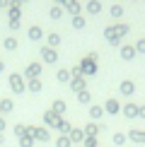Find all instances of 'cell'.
<instances>
[{"label":"cell","instance_id":"6da1fadb","mask_svg":"<svg viewBox=\"0 0 145 147\" xmlns=\"http://www.w3.org/2000/svg\"><path fill=\"white\" fill-rule=\"evenodd\" d=\"M10 84H12V89H15V92H24V82H22L20 75H12L10 77Z\"/></svg>","mask_w":145,"mask_h":147},{"label":"cell","instance_id":"7a4b0ae2","mask_svg":"<svg viewBox=\"0 0 145 147\" xmlns=\"http://www.w3.org/2000/svg\"><path fill=\"white\" fill-rule=\"evenodd\" d=\"M80 72H85V75H92V72H94V63H92V58H89V60H85V63H82Z\"/></svg>","mask_w":145,"mask_h":147},{"label":"cell","instance_id":"3957f363","mask_svg":"<svg viewBox=\"0 0 145 147\" xmlns=\"http://www.w3.org/2000/svg\"><path fill=\"white\" fill-rule=\"evenodd\" d=\"M44 60H48V63H53V60H56V53H53L51 48H46V51H44Z\"/></svg>","mask_w":145,"mask_h":147},{"label":"cell","instance_id":"277c9868","mask_svg":"<svg viewBox=\"0 0 145 147\" xmlns=\"http://www.w3.org/2000/svg\"><path fill=\"white\" fill-rule=\"evenodd\" d=\"M39 70H41L39 65H29V68H27V75H29V77H36V75H39Z\"/></svg>","mask_w":145,"mask_h":147},{"label":"cell","instance_id":"5b68a950","mask_svg":"<svg viewBox=\"0 0 145 147\" xmlns=\"http://www.w3.org/2000/svg\"><path fill=\"white\" fill-rule=\"evenodd\" d=\"M29 89H32V92H39V89H41V82H39V80H32V84H29Z\"/></svg>","mask_w":145,"mask_h":147},{"label":"cell","instance_id":"8992f818","mask_svg":"<svg viewBox=\"0 0 145 147\" xmlns=\"http://www.w3.org/2000/svg\"><path fill=\"white\" fill-rule=\"evenodd\" d=\"M56 145H58V147H70V138H60Z\"/></svg>","mask_w":145,"mask_h":147},{"label":"cell","instance_id":"52a82bcc","mask_svg":"<svg viewBox=\"0 0 145 147\" xmlns=\"http://www.w3.org/2000/svg\"><path fill=\"white\" fill-rule=\"evenodd\" d=\"M116 109H119L116 101H109V104H106V111H109V113H116Z\"/></svg>","mask_w":145,"mask_h":147},{"label":"cell","instance_id":"ba28073f","mask_svg":"<svg viewBox=\"0 0 145 147\" xmlns=\"http://www.w3.org/2000/svg\"><path fill=\"white\" fill-rule=\"evenodd\" d=\"M82 87H85V82H82V80H80V77H77V80H75V82H72V89H77V92H80Z\"/></svg>","mask_w":145,"mask_h":147},{"label":"cell","instance_id":"9c48e42d","mask_svg":"<svg viewBox=\"0 0 145 147\" xmlns=\"http://www.w3.org/2000/svg\"><path fill=\"white\" fill-rule=\"evenodd\" d=\"M53 109H56V113H63L65 111V104L63 101H56V106H53Z\"/></svg>","mask_w":145,"mask_h":147},{"label":"cell","instance_id":"30bf717a","mask_svg":"<svg viewBox=\"0 0 145 147\" xmlns=\"http://www.w3.org/2000/svg\"><path fill=\"white\" fill-rule=\"evenodd\" d=\"M70 140H75V142H77V140H82V133L80 130H72L70 133Z\"/></svg>","mask_w":145,"mask_h":147},{"label":"cell","instance_id":"8fae6325","mask_svg":"<svg viewBox=\"0 0 145 147\" xmlns=\"http://www.w3.org/2000/svg\"><path fill=\"white\" fill-rule=\"evenodd\" d=\"M0 109H3V111H5V113H7V111H10V109H12V101H3V106H0Z\"/></svg>","mask_w":145,"mask_h":147},{"label":"cell","instance_id":"7c38bea8","mask_svg":"<svg viewBox=\"0 0 145 147\" xmlns=\"http://www.w3.org/2000/svg\"><path fill=\"white\" fill-rule=\"evenodd\" d=\"M99 116H102V109L94 106V109H92V118H99Z\"/></svg>","mask_w":145,"mask_h":147},{"label":"cell","instance_id":"4fadbf2b","mask_svg":"<svg viewBox=\"0 0 145 147\" xmlns=\"http://www.w3.org/2000/svg\"><path fill=\"white\" fill-rule=\"evenodd\" d=\"M80 101H82V104H85V101H89V94H87V92H85V89L80 92Z\"/></svg>","mask_w":145,"mask_h":147},{"label":"cell","instance_id":"5bb4252c","mask_svg":"<svg viewBox=\"0 0 145 147\" xmlns=\"http://www.w3.org/2000/svg\"><path fill=\"white\" fill-rule=\"evenodd\" d=\"M58 80H60V82H65V80H68V72L60 70V72H58Z\"/></svg>","mask_w":145,"mask_h":147},{"label":"cell","instance_id":"9a60e30c","mask_svg":"<svg viewBox=\"0 0 145 147\" xmlns=\"http://www.w3.org/2000/svg\"><path fill=\"white\" fill-rule=\"evenodd\" d=\"M3 128H5V123H3V121H0V130H3Z\"/></svg>","mask_w":145,"mask_h":147},{"label":"cell","instance_id":"2e32d148","mask_svg":"<svg viewBox=\"0 0 145 147\" xmlns=\"http://www.w3.org/2000/svg\"><path fill=\"white\" fill-rule=\"evenodd\" d=\"M0 72H3V63H0Z\"/></svg>","mask_w":145,"mask_h":147}]
</instances>
